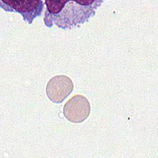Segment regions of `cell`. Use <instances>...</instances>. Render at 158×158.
<instances>
[{
    "mask_svg": "<svg viewBox=\"0 0 158 158\" xmlns=\"http://www.w3.org/2000/svg\"><path fill=\"white\" fill-rule=\"evenodd\" d=\"M91 106L88 99L81 94L73 96L65 104L63 114L65 118L73 123H81L90 114Z\"/></svg>",
    "mask_w": 158,
    "mask_h": 158,
    "instance_id": "obj_1",
    "label": "cell"
},
{
    "mask_svg": "<svg viewBox=\"0 0 158 158\" xmlns=\"http://www.w3.org/2000/svg\"><path fill=\"white\" fill-rule=\"evenodd\" d=\"M73 83L70 78L64 75L52 77L48 82L46 92L48 98L53 102L61 103L73 91Z\"/></svg>",
    "mask_w": 158,
    "mask_h": 158,
    "instance_id": "obj_2",
    "label": "cell"
},
{
    "mask_svg": "<svg viewBox=\"0 0 158 158\" xmlns=\"http://www.w3.org/2000/svg\"><path fill=\"white\" fill-rule=\"evenodd\" d=\"M1 2L20 13L24 20H28L29 23H31L33 19L40 14L43 7L42 1H41L1 0Z\"/></svg>",
    "mask_w": 158,
    "mask_h": 158,
    "instance_id": "obj_3",
    "label": "cell"
},
{
    "mask_svg": "<svg viewBox=\"0 0 158 158\" xmlns=\"http://www.w3.org/2000/svg\"><path fill=\"white\" fill-rule=\"evenodd\" d=\"M67 1H45L48 10L52 14H57L61 11Z\"/></svg>",
    "mask_w": 158,
    "mask_h": 158,
    "instance_id": "obj_4",
    "label": "cell"
},
{
    "mask_svg": "<svg viewBox=\"0 0 158 158\" xmlns=\"http://www.w3.org/2000/svg\"><path fill=\"white\" fill-rule=\"evenodd\" d=\"M76 2H77V3H79V4H81V5H85V6H86V5H89V4H91L92 2H93L94 1H91V0H85V1H76Z\"/></svg>",
    "mask_w": 158,
    "mask_h": 158,
    "instance_id": "obj_5",
    "label": "cell"
}]
</instances>
